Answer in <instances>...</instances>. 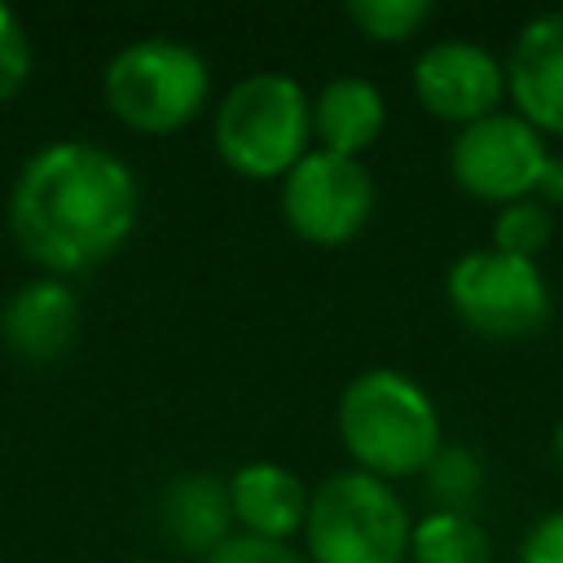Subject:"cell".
I'll use <instances>...</instances> for the list:
<instances>
[{
	"label": "cell",
	"mask_w": 563,
	"mask_h": 563,
	"mask_svg": "<svg viewBox=\"0 0 563 563\" xmlns=\"http://www.w3.org/2000/svg\"><path fill=\"white\" fill-rule=\"evenodd\" d=\"M141 185L132 167L92 141L35 150L9 185V233L44 277L106 264L136 229Z\"/></svg>",
	"instance_id": "obj_1"
},
{
	"label": "cell",
	"mask_w": 563,
	"mask_h": 563,
	"mask_svg": "<svg viewBox=\"0 0 563 563\" xmlns=\"http://www.w3.org/2000/svg\"><path fill=\"white\" fill-rule=\"evenodd\" d=\"M334 427L352 466L387 484L422 475L444 444L431 391L413 374L387 365L347 378L334 405Z\"/></svg>",
	"instance_id": "obj_2"
},
{
	"label": "cell",
	"mask_w": 563,
	"mask_h": 563,
	"mask_svg": "<svg viewBox=\"0 0 563 563\" xmlns=\"http://www.w3.org/2000/svg\"><path fill=\"white\" fill-rule=\"evenodd\" d=\"M216 154L246 180H282L312 150V97L295 75L251 70L216 106Z\"/></svg>",
	"instance_id": "obj_3"
},
{
	"label": "cell",
	"mask_w": 563,
	"mask_h": 563,
	"mask_svg": "<svg viewBox=\"0 0 563 563\" xmlns=\"http://www.w3.org/2000/svg\"><path fill=\"white\" fill-rule=\"evenodd\" d=\"M101 92L123 128L167 136L202 114L211 97V66L176 35H141L106 62Z\"/></svg>",
	"instance_id": "obj_4"
},
{
	"label": "cell",
	"mask_w": 563,
	"mask_h": 563,
	"mask_svg": "<svg viewBox=\"0 0 563 563\" xmlns=\"http://www.w3.org/2000/svg\"><path fill=\"white\" fill-rule=\"evenodd\" d=\"M413 515L387 479L356 466L325 475L312 488L303 519L308 563H405Z\"/></svg>",
	"instance_id": "obj_5"
},
{
	"label": "cell",
	"mask_w": 563,
	"mask_h": 563,
	"mask_svg": "<svg viewBox=\"0 0 563 563\" xmlns=\"http://www.w3.org/2000/svg\"><path fill=\"white\" fill-rule=\"evenodd\" d=\"M444 303L471 334L497 343L545 330L554 312L545 273L532 260H515L493 246L462 251L444 268Z\"/></svg>",
	"instance_id": "obj_6"
},
{
	"label": "cell",
	"mask_w": 563,
	"mask_h": 563,
	"mask_svg": "<svg viewBox=\"0 0 563 563\" xmlns=\"http://www.w3.org/2000/svg\"><path fill=\"white\" fill-rule=\"evenodd\" d=\"M378 189L361 158L308 150L282 176V220L295 238L312 246H343L352 242L374 216Z\"/></svg>",
	"instance_id": "obj_7"
},
{
	"label": "cell",
	"mask_w": 563,
	"mask_h": 563,
	"mask_svg": "<svg viewBox=\"0 0 563 563\" xmlns=\"http://www.w3.org/2000/svg\"><path fill=\"white\" fill-rule=\"evenodd\" d=\"M545 158H550L545 136L515 110H497L488 119L457 128L449 145V176L466 198L506 207L537 194Z\"/></svg>",
	"instance_id": "obj_8"
},
{
	"label": "cell",
	"mask_w": 563,
	"mask_h": 563,
	"mask_svg": "<svg viewBox=\"0 0 563 563\" xmlns=\"http://www.w3.org/2000/svg\"><path fill=\"white\" fill-rule=\"evenodd\" d=\"M413 97L427 114L440 123L466 128L475 119H488L506 101V57H497L479 40H435L427 44L409 66Z\"/></svg>",
	"instance_id": "obj_9"
},
{
	"label": "cell",
	"mask_w": 563,
	"mask_h": 563,
	"mask_svg": "<svg viewBox=\"0 0 563 563\" xmlns=\"http://www.w3.org/2000/svg\"><path fill=\"white\" fill-rule=\"evenodd\" d=\"M506 97L541 136L563 141V9L537 13L519 26L506 53Z\"/></svg>",
	"instance_id": "obj_10"
},
{
	"label": "cell",
	"mask_w": 563,
	"mask_h": 563,
	"mask_svg": "<svg viewBox=\"0 0 563 563\" xmlns=\"http://www.w3.org/2000/svg\"><path fill=\"white\" fill-rule=\"evenodd\" d=\"M79 334V299L62 277L18 286L0 308V339L26 365H53Z\"/></svg>",
	"instance_id": "obj_11"
},
{
	"label": "cell",
	"mask_w": 563,
	"mask_h": 563,
	"mask_svg": "<svg viewBox=\"0 0 563 563\" xmlns=\"http://www.w3.org/2000/svg\"><path fill=\"white\" fill-rule=\"evenodd\" d=\"M312 488L282 462H246L229 475V506L238 532L264 541H290L303 532Z\"/></svg>",
	"instance_id": "obj_12"
},
{
	"label": "cell",
	"mask_w": 563,
	"mask_h": 563,
	"mask_svg": "<svg viewBox=\"0 0 563 563\" xmlns=\"http://www.w3.org/2000/svg\"><path fill=\"white\" fill-rule=\"evenodd\" d=\"M158 528L189 559H207L211 550H220L238 532L229 506V479L211 471L176 475L158 497Z\"/></svg>",
	"instance_id": "obj_13"
},
{
	"label": "cell",
	"mask_w": 563,
	"mask_h": 563,
	"mask_svg": "<svg viewBox=\"0 0 563 563\" xmlns=\"http://www.w3.org/2000/svg\"><path fill=\"white\" fill-rule=\"evenodd\" d=\"M387 128V97L365 75H334L312 97V136L317 150L361 158Z\"/></svg>",
	"instance_id": "obj_14"
},
{
	"label": "cell",
	"mask_w": 563,
	"mask_h": 563,
	"mask_svg": "<svg viewBox=\"0 0 563 563\" xmlns=\"http://www.w3.org/2000/svg\"><path fill=\"white\" fill-rule=\"evenodd\" d=\"M405 563H493V545L475 515L427 510L413 519Z\"/></svg>",
	"instance_id": "obj_15"
},
{
	"label": "cell",
	"mask_w": 563,
	"mask_h": 563,
	"mask_svg": "<svg viewBox=\"0 0 563 563\" xmlns=\"http://www.w3.org/2000/svg\"><path fill=\"white\" fill-rule=\"evenodd\" d=\"M427 488L431 510H453V515H471V506L484 493V462L471 444H440V453L431 457V466L418 475Z\"/></svg>",
	"instance_id": "obj_16"
},
{
	"label": "cell",
	"mask_w": 563,
	"mask_h": 563,
	"mask_svg": "<svg viewBox=\"0 0 563 563\" xmlns=\"http://www.w3.org/2000/svg\"><path fill=\"white\" fill-rule=\"evenodd\" d=\"M550 238H554V211L545 202H537V198H519V202L497 207L488 246L501 251V255L537 264V255L550 246Z\"/></svg>",
	"instance_id": "obj_17"
},
{
	"label": "cell",
	"mask_w": 563,
	"mask_h": 563,
	"mask_svg": "<svg viewBox=\"0 0 563 563\" xmlns=\"http://www.w3.org/2000/svg\"><path fill=\"white\" fill-rule=\"evenodd\" d=\"M347 22L374 44H405L431 22V0H352Z\"/></svg>",
	"instance_id": "obj_18"
},
{
	"label": "cell",
	"mask_w": 563,
	"mask_h": 563,
	"mask_svg": "<svg viewBox=\"0 0 563 563\" xmlns=\"http://www.w3.org/2000/svg\"><path fill=\"white\" fill-rule=\"evenodd\" d=\"M31 75V40L9 4H0V106L22 92Z\"/></svg>",
	"instance_id": "obj_19"
},
{
	"label": "cell",
	"mask_w": 563,
	"mask_h": 563,
	"mask_svg": "<svg viewBox=\"0 0 563 563\" xmlns=\"http://www.w3.org/2000/svg\"><path fill=\"white\" fill-rule=\"evenodd\" d=\"M202 563H308V559L290 541H264V537H251V532H233Z\"/></svg>",
	"instance_id": "obj_20"
},
{
	"label": "cell",
	"mask_w": 563,
	"mask_h": 563,
	"mask_svg": "<svg viewBox=\"0 0 563 563\" xmlns=\"http://www.w3.org/2000/svg\"><path fill=\"white\" fill-rule=\"evenodd\" d=\"M519 563H563V506L541 515L519 541Z\"/></svg>",
	"instance_id": "obj_21"
},
{
	"label": "cell",
	"mask_w": 563,
	"mask_h": 563,
	"mask_svg": "<svg viewBox=\"0 0 563 563\" xmlns=\"http://www.w3.org/2000/svg\"><path fill=\"white\" fill-rule=\"evenodd\" d=\"M532 198L545 202L550 211L563 207V154L550 150V158H545V167H541V180H537V194H532Z\"/></svg>",
	"instance_id": "obj_22"
},
{
	"label": "cell",
	"mask_w": 563,
	"mask_h": 563,
	"mask_svg": "<svg viewBox=\"0 0 563 563\" xmlns=\"http://www.w3.org/2000/svg\"><path fill=\"white\" fill-rule=\"evenodd\" d=\"M554 462H559V471H563V422L554 427Z\"/></svg>",
	"instance_id": "obj_23"
},
{
	"label": "cell",
	"mask_w": 563,
	"mask_h": 563,
	"mask_svg": "<svg viewBox=\"0 0 563 563\" xmlns=\"http://www.w3.org/2000/svg\"><path fill=\"white\" fill-rule=\"evenodd\" d=\"M136 563H158V559H136Z\"/></svg>",
	"instance_id": "obj_24"
}]
</instances>
